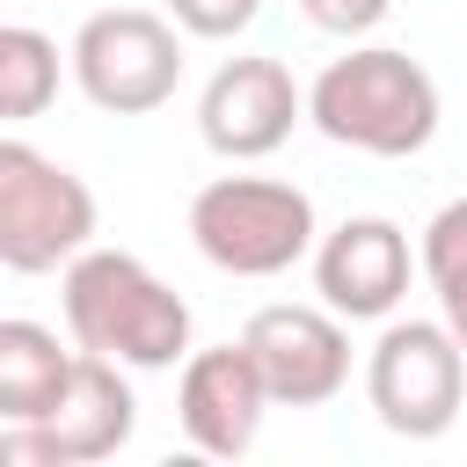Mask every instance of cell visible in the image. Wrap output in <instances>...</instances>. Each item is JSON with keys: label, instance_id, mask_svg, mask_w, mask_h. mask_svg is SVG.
I'll list each match as a JSON object with an SVG mask.
<instances>
[{"label": "cell", "instance_id": "11", "mask_svg": "<svg viewBox=\"0 0 467 467\" xmlns=\"http://www.w3.org/2000/svg\"><path fill=\"white\" fill-rule=\"evenodd\" d=\"M36 431L51 438L58 467H95V460H117L139 431V401H131V379L117 358H95V350H73V372L58 387V401L36 416Z\"/></svg>", "mask_w": 467, "mask_h": 467}, {"label": "cell", "instance_id": "2", "mask_svg": "<svg viewBox=\"0 0 467 467\" xmlns=\"http://www.w3.org/2000/svg\"><path fill=\"white\" fill-rule=\"evenodd\" d=\"M306 117L350 153L409 161L438 139V80L394 44H358L321 66V80L306 88Z\"/></svg>", "mask_w": 467, "mask_h": 467}, {"label": "cell", "instance_id": "10", "mask_svg": "<svg viewBox=\"0 0 467 467\" xmlns=\"http://www.w3.org/2000/svg\"><path fill=\"white\" fill-rule=\"evenodd\" d=\"M263 379L248 365L241 343H219V350H190L182 358V379H175V423L182 438L204 452V460H241L255 438H263Z\"/></svg>", "mask_w": 467, "mask_h": 467}, {"label": "cell", "instance_id": "16", "mask_svg": "<svg viewBox=\"0 0 467 467\" xmlns=\"http://www.w3.org/2000/svg\"><path fill=\"white\" fill-rule=\"evenodd\" d=\"M299 15H306L321 36H372V29L394 15V0H299Z\"/></svg>", "mask_w": 467, "mask_h": 467}, {"label": "cell", "instance_id": "5", "mask_svg": "<svg viewBox=\"0 0 467 467\" xmlns=\"http://www.w3.org/2000/svg\"><path fill=\"white\" fill-rule=\"evenodd\" d=\"M66 66H73V80H80V95H88L95 109H109V117H146V109H161V102L175 95V80H182V36H175V22L153 15V7H102V15L80 22Z\"/></svg>", "mask_w": 467, "mask_h": 467}, {"label": "cell", "instance_id": "1", "mask_svg": "<svg viewBox=\"0 0 467 467\" xmlns=\"http://www.w3.org/2000/svg\"><path fill=\"white\" fill-rule=\"evenodd\" d=\"M58 306H66L73 350L117 358L131 372H168L190 358V299L124 248L88 241L58 277Z\"/></svg>", "mask_w": 467, "mask_h": 467}, {"label": "cell", "instance_id": "9", "mask_svg": "<svg viewBox=\"0 0 467 467\" xmlns=\"http://www.w3.org/2000/svg\"><path fill=\"white\" fill-rule=\"evenodd\" d=\"M409 277H416L409 234L394 219H379V212L343 219L336 234L314 241V292L343 321H387L409 299Z\"/></svg>", "mask_w": 467, "mask_h": 467}, {"label": "cell", "instance_id": "6", "mask_svg": "<svg viewBox=\"0 0 467 467\" xmlns=\"http://www.w3.org/2000/svg\"><path fill=\"white\" fill-rule=\"evenodd\" d=\"M467 394V358L445 321H387L365 358V401L394 438H445Z\"/></svg>", "mask_w": 467, "mask_h": 467}, {"label": "cell", "instance_id": "14", "mask_svg": "<svg viewBox=\"0 0 467 467\" xmlns=\"http://www.w3.org/2000/svg\"><path fill=\"white\" fill-rule=\"evenodd\" d=\"M51 95H58V44L44 29L0 22V124L44 117Z\"/></svg>", "mask_w": 467, "mask_h": 467}, {"label": "cell", "instance_id": "7", "mask_svg": "<svg viewBox=\"0 0 467 467\" xmlns=\"http://www.w3.org/2000/svg\"><path fill=\"white\" fill-rule=\"evenodd\" d=\"M241 350H248L270 409H321L350 379V328L328 306H263V314H248Z\"/></svg>", "mask_w": 467, "mask_h": 467}, {"label": "cell", "instance_id": "8", "mask_svg": "<svg viewBox=\"0 0 467 467\" xmlns=\"http://www.w3.org/2000/svg\"><path fill=\"white\" fill-rule=\"evenodd\" d=\"M306 117V95L285 58H226L197 95V131L219 161H263L292 139Z\"/></svg>", "mask_w": 467, "mask_h": 467}, {"label": "cell", "instance_id": "3", "mask_svg": "<svg viewBox=\"0 0 467 467\" xmlns=\"http://www.w3.org/2000/svg\"><path fill=\"white\" fill-rule=\"evenodd\" d=\"M314 197L277 175H212L190 197V241L226 277H285L314 255Z\"/></svg>", "mask_w": 467, "mask_h": 467}, {"label": "cell", "instance_id": "13", "mask_svg": "<svg viewBox=\"0 0 467 467\" xmlns=\"http://www.w3.org/2000/svg\"><path fill=\"white\" fill-rule=\"evenodd\" d=\"M416 270L431 277L438 321L452 328V343H460V358H467V197H452V204L431 212L423 248H416Z\"/></svg>", "mask_w": 467, "mask_h": 467}, {"label": "cell", "instance_id": "15", "mask_svg": "<svg viewBox=\"0 0 467 467\" xmlns=\"http://www.w3.org/2000/svg\"><path fill=\"white\" fill-rule=\"evenodd\" d=\"M168 15H175V29L182 36H241L255 15H263V0H168Z\"/></svg>", "mask_w": 467, "mask_h": 467}, {"label": "cell", "instance_id": "12", "mask_svg": "<svg viewBox=\"0 0 467 467\" xmlns=\"http://www.w3.org/2000/svg\"><path fill=\"white\" fill-rule=\"evenodd\" d=\"M73 372V343L44 321H0V423H36Z\"/></svg>", "mask_w": 467, "mask_h": 467}, {"label": "cell", "instance_id": "4", "mask_svg": "<svg viewBox=\"0 0 467 467\" xmlns=\"http://www.w3.org/2000/svg\"><path fill=\"white\" fill-rule=\"evenodd\" d=\"M95 241V190L29 139H0V263L22 277L66 270Z\"/></svg>", "mask_w": 467, "mask_h": 467}]
</instances>
